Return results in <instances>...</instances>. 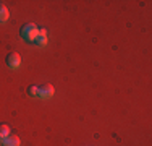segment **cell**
Returning a JSON list of instances; mask_svg holds the SVG:
<instances>
[{
  "instance_id": "6da1fadb",
  "label": "cell",
  "mask_w": 152,
  "mask_h": 146,
  "mask_svg": "<svg viewBox=\"0 0 152 146\" xmlns=\"http://www.w3.org/2000/svg\"><path fill=\"white\" fill-rule=\"evenodd\" d=\"M37 32H39V28L36 26L34 23H29L26 24V26L21 28V38L24 39V41L28 42H36V39H37Z\"/></svg>"
},
{
  "instance_id": "7a4b0ae2",
  "label": "cell",
  "mask_w": 152,
  "mask_h": 146,
  "mask_svg": "<svg viewBox=\"0 0 152 146\" xmlns=\"http://www.w3.org/2000/svg\"><path fill=\"white\" fill-rule=\"evenodd\" d=\"M53 94H55V88L49 85V83H45V85L39 88V97H42V99H50Z\"/></svg>"
},
{
  "instance_id": "3957f363",
  "label": "cell",
  "mask_w": 152,
  "mask_h": 146,
  "mask_svg": "<svg viewBox=\"0 0 152 146\" xmlns=\"http://www.w3.org/2000/svg\"><path fill=\"white\" fill-rule=\"evenodd\" d=\"M7 65H8L10 68H18L21 65V57H20V54H16V52H13V54H10L8 57H7Z\"/></svg>"
},
{
  "instance_id": "277c9868",
  "label": "cell",
  "mask_w": 152,
  "mask_h": 146,
  "mask_svg": "<svg viewBox=\"0 0 152 146\" xmlns=\"http://www.w3.org/2000/svg\"><path fill=\"white\" fill-rule=\"evenodd\" d=\"M47 42H49V39H47V31L44 28H39V32H37V39H36V44L41 47L47 46Z\"/></svg>"
},
{
  "instance_id": "5b68a950",
  "label": "cell",
  "mask_w": 152,
  "mask_h": 146,
  "mask_svg": "<svg viewBox=\"0 0 152 146\" xmlns=\"http://www.w3.org/2000/svg\"><path fill=\"white\" fill-rule=\"evenodd\" d=\"M2 146H20V138L16 135H10V136L3 138Z\"/></svg>"
},
{
  "instance_id": "8992f818",
  "label": "cell",
  "mask_w": 152,
  "mask_h": 146,
  "mask_svg": "<svg viewBox=\"0 0 152 146\" xmlns=\"http://www.w3.org/2000/svg\"><path fill=\"white\" fill-rule=\"evenodd\" d=\"M10 18V12L5 5H0V23H5L7 20Z\"/></svg>"
},
{
  "instance_id": "52a82bcc",
  "label": "cell",
  "mask_w": 152,
  "mask_h": 146,
  "mask_svg": "<svg viewBox=\"0 0 152 146\" xmlns=\"http://www.w3.org/2000/svg\"><path fill=\"white\" fill-rule=\"evenodd\" d=\"M10 133H12L10 127H8V125H5V123H2V125H0V138H7V136H10Z\"/></svg>"
},
{
  "instance_id": "ba28073f",
  "label": "cell",
  "mask_w": 152,
  "mask_h": 146,
  "mask_svg": "<svg viewBox=\"0 0 152 146\" xmlns=\"http://www.w3.org/2000/svg\"><path fill=\"white\" fill-rule=\"evenodd\" d=\"M28 94H29L31 97H37V96H39V86H29Z\"/></svg>"
},
{
  "instance_id": "9c48e42d",
  "label": "cell",
  "mask_w": 152,
  "mask_h": 146,
  "mask_svg": "<svg viewBox=\"0 0 152 146\" xmlns=\"http://www.w3.org/2000/svg\"><path fill=\"white\" fill-rule=\"evenodd\" d=\"M2 141H3V138H0V145H2Z\"/></svg>"
}]
</instances>
